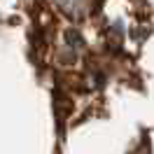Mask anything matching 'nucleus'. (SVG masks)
<instances>
[{
  "instance_id": "nucleus-1",
  "label": "nucleus",
  "mask_w": 154,
  "mask_h": 154,
  "mask_svg": "<svg viewBox=\"0 0 154 154\" xmlns=\"http://www.w3.org/2000/svg\"><path fill=\"white\" fill-rule=\"evenodd\" d=\"M58 5L66 12H75V10H79V7H84L87 0H58Z\"/></svg>"
}]
</instances>
